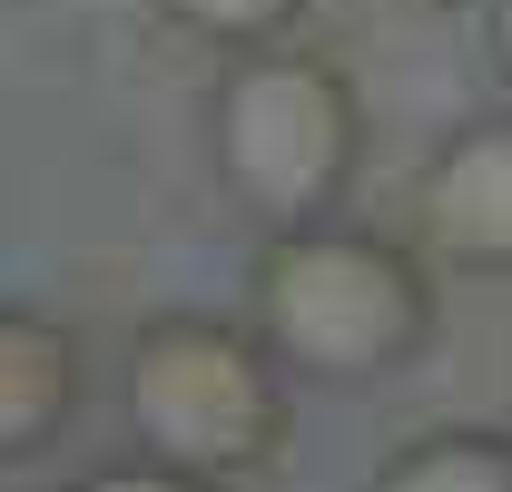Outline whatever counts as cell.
<instances>
[{"label": "cell", "instance_id": "obj_7", "mask_svg": "<svg viewBox=\"0 0 512 492\" xmlns=\"http://www.w3.org/2000/svg\"><path fill=\"white\" fill-rule=\"evenodd\" d=\"M316 0H168V20L207 40V50H266V40H286L296 20H306Z\"/></svg>", "mask_w": 512, "mask_h": 492}, {"label": "cell", "instance_id": "obj_3", "mask_svg": "<svg viewBox=\"0 0 512 492\" xmlns=\"http://www.w3.org/2000/svg\"><path fill=\"white\" fill-rule=\"evenodd\" d=\"M207 158L256 227H316L365 158V99L316 50H227L207 89Z\"/></svg>", "mask_w": 512, "mask_h": 492}, {"label": "cell", "instance_id": "obj_2", "mask_svg": "<svg viewBox=\"0 0 512 492\" xmlns=\"http://www.w3.org/2000/svg\"><path fill=\"white\" fill-rule=\"evenodd\" d=\"M286 384L296 374L266 355L247 315H148L128 335L119 404L148 463H178L197 483H237L256 463H276L296 433Z\"/></svg>", "mask_w": 512, "mask_h": 492}, {"label": "cell", "instance_id": "obj_10", "mask_svg": "<svg viewBox=\"0 0 512 492\" xmlns=\"http://www.w3.org/2000/svg\"><path fill=\"white\" fill-rule=\"evenodd\" d=\"M424 10H453V0H424Z\"/></svg>", "mask_w": 512, "mask_h": 492}, {"label": "cell", "instance_id": "obj_1", "mask_svg": "<svg viewBox=\"0 0 512 492\" xmlns=\"http://www.w3.org/2000/svg\"><path fill=\"white\" fill-rule=\"evenodd\" d=\"M247 325L306 384H384L434 345V266L424 246L375 227H266L247 276Z\"/></svg>", "mask_w": 512, "mask_h": 492}, {"label": "cell", "instance_id": "obj_5", "mask_svg": "<svg viewBox=\"0 0 512 492\" xmlns=\"http://www.w3.org/2000/svg\"><path fill=\"white\" fill-rule=\"evenodd\" d=\"M79 414V335L60 315L0 306V463H30Z\"/></svg>", "mask_w": 512, "mask_h": 492}, {"label": "cell", "instance_id": "obj_6", "mask_svg": "<svg viewBox=\"0 0 512 492\" xmlns=\"http://www.w3.org/2000/svg\"><path fill=\"white\" fill-rule=\"evenodd\" d=\"M365 492H512V433H493V424L414 433L375 463Z\"/></svg>", "mask_w": 512, "mask_h": 492}, {"label": "cell", "instance_id": "obj_4", "mask_svg": "<svg viewBox=\"0 0 512 492\" xmlns=\"http://www.w3.org/2000/svg\"><path fill=\"white\" fill-rule=\"evenodd\" d=\"M414 227L444 266L512 276V99L434 148V168L414 178Z\"/></svg>", "mask_w": 512, "mask_h": 492}, {"label": "cell", "instance_id": "obj_8", "mask_svg": "<svg viewBox=\"0 0 512 492\" xmlns=\"http://www.w3.org/2000/svg\"><path fill=\"white\" fill-rule=\"evenodd\" d=\"M60 492H217V483H197V473H178V463L128 453V463H99V473H69Z\"/></svg>", "mask_w": 512, "mask_h": 492}, {"label": "cell", "instance_id": "obj_9", "mask_svg": "<svg viewBox=\"0 0 512 492\" xmlns=\"http://www.w3.org/2000/svg\"><path fill=\"white\" fill-rule=\"evenodd\" d=\"M493 69H503V99H512V0H493Z\"/></svg>", "mask_w": 512, "mask_h": 492}]
</instances>
